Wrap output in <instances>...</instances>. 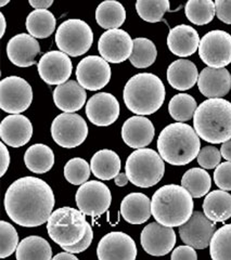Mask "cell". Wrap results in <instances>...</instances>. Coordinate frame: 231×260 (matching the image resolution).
<instances>
[{
    "label": "cell",
    "instance_id": "8",
    "mask_svg": "<svg viewBox=\"0 0 231 260\" xmlns=\"http://www.w3.org/2000/svg\"><path fill=\"white\" fill-rule=\"evenodd\" d=\"M93 43V30L82 20H67L56 29L55 44L57 48L74 58L85 54L92 48Z\"/></svg>",
    "mask_w": 231,
    "mask_h": 260
},
{
    "label": "cell",
    "instance_id": "43",
    "mask_svg": "<svg viewBox=\"0 0 231 260\" xmlns=\"http://www.w3.org/2000/svg\"><path fill=\"white\" fill-rule=\"evenodd\" d=\"M214 181L219 189L231 191V161L219 164L214 172Z\"/></svg>",
    "mask_w": 231,
    "mask_h": 260
},
{
    "label": "cell",
    "instance_id": "16",
    "mask_svg": "<svg viewBox=\"0 0 231 260\" xmlns=\"http://www.w3.org/2000/svg\"><path fill=\"white\" fill-rule=\"evenodd\" d=\"M73 64L70 55L63 51H49L38 62V73L46 84L59 86L72 75Z\"/></svg>",
    "mask_w": 231,
    "mask_h": 260
},
{
    "label": "cell",
    "instance_id": "30",
    "mask_svg": "<svg viewBox=\"0 0 231 260\" xmlns=\"http://www.w3.org/2000/svg\"><path fill=\"white\" fill-rule=\"evenodd\" d=\"M24 162L34 174H46L54 165V154L46 144H34L24 154Z\"/></svg>",
    "mask_w": 231,
    "mask_h": 260
},
{
    "label": "cell",
    "instance_id": "42",
    "mask_svg": "<svg viewBox=\"0 0 231 260\" xmlns=\"http://www.w3.org/2000/svg\"><path fill=\"white\" fill-rule=\"evenodd\" d=\"M220 151L215 146L208 145L204 146L197 154V162L204 169H214L220 164L221 159Z\"/></svg>",
    "mask_w": 231,
    "mask_h": 260
},
{
    "label": "cell",
    "instance_id": "31",
    "mask_svg": "<svg viewBox=\"0 0 231 260\" xmlns=\"http://www.w3.org/2000/svg\"><path fill=\"white\" fill-rule=\"evenodd\" d=\"M126 20L124 6L117 0H105L98 6L96 21L104 29H115L122 26Z\"/></svg>",
    "mask_w": 231,
    "mask_h": 260
},
{
    "label": "cell",
    "instance_id": "37",
    "mask_svg": "<svg viewBox=\"0 0 231 260\" xmlns=\"http://www.w3.org/2000/svg\"><path fill=\"white\" fill-rule=\"evenodd\" d=\"M197 109L194 98L187 93L174 95L168 103V112L171 118L177 121L190 120Z\"/></svg>",
    "mask_w": 231,
    "mask_h": 260
},
{
    "label": "cell",
    "instance_id": "4",
    "mask_svg": "<svg viewBox=\"0 0 231 260\" xmlns=\"http://www.w3.org/2000/svg\"><path fill=\"white\" fill-rule=\"evenodd\" d=\"M152 216L166 226H180L193 214V200L183 185L167 184L156 191L151 200Z\"/></svg>",
    "mask_w": 231,
    "mask_h": 260
},
{
    "label": "cell",
    "instance_id": "29",
    "mask_svg": "<svg viewBox=\"0 0 231 260\" xmlns=\"http://www.w3.org/2000/svg\"><path fill=\"white\" fill-rule=\"evenodd\" d=\"M93 174L101 180H111L120 174L121 158L112 150L98 151L90 161Z\"/></svg>",
    "mask_w": 231,
    "mask_h": 260
},
{
    "label": "cell",
    "instance_id": "34",
    "mask_svg": "<svg viewBox=\"0 0 231 260\" xmlns=\"http://www.w3.org/2000/svg\"><path fill=\"white\" fill-rule=\"evenodd\" d=\"M181 185L192 195V198L200 199L211 190L212 179L204 169L191 168L187 170L181 178Z\"/></svg>",
    "mask_w": 231,
    "mask_h": 260
},
{
    "label": "cell",
    "instance_id": "53",
    "mask_svg": "<svg viewBox=\"0 0 231 260\" xmlns=\"http://www.w3.org/2000/svg\"><path fill=\"white\" fill-rule=\"evenodd\" d=\"M10 3V0H0V7H5Z\"/></svg>",
    "mask_w": 231,
    "mask_h": 260
},
{
    "label": "cell",
    "instance_id": "49",
    "mask_svg": "<svg viewBox=\"0 0 231 260\" xmlns=\"http://www.w3.org/2000/svg\"><path fill=\"white\" fill-rule=\"evenodd\" d=\"M220 153H221V156L226 160L231 161V139L222 143L220 148Z\"/></svg>",
    "mask_w": 231,
    "mask_h": 260
},
{
    "label": "cell",
    "instance_id": "19",
    "mask_svg": "<svg viewBox=\"0 0 231 260\" xmlns=\"http://www.w3.org/2000/svg\"><path fill=\"white\" fill-rule=\"evenodd\" d=\"M86 115L89 121L99 127L110 126L120 116V103L117 98L109 92L93 95L86 104Z\"/></svg>",
    "mask_w": 231,
    "mask_h": 260
},
{
    "label": "cell",
    "instance_id": "20",
    "mask_svg": "<svg viewBox=\"0 0 231 260\" xmlns=\"http://www.w3.org/2000/svg\"><path fill=\"white\" fill-rule=\"evenodd\" d=\"M33 136L31 120L21 114H11L0 124V138L11 148H21L30 142Z\"/></svg>",
    "mask_w": 231,
    "mask_h": 260
},
{
    "label": "cell",
    "instance_id": "18",
    "mask_svg": "<svg viewBox=\"0 0 231 260\" xmlns=\"http://www.w3.org/2000/svg\"><path fill=\"white\" fill-rule=\"evenodd\" d=\"M141 246L146 253L152 256H165L172 250L176 244V233L171 226L160 222H151L141 232Z\"/></svg>",
    "mask_w": 231,
    "mask_h": 260
},
{
    "label": "cell",
    "instance_id": "10",
    "mask_svg": "<svg viewBox=\"0 0 231 260\" xmlns=\"http://www.w3.org/2000/svg\"><path fill=\"white\" fill-rule=\"evenodd\" d=\"M33 101V90L27 81L19 76H9L0 81V108L6 113L25 112Z\"/></svg>",
    "mask_w": 231,
    "mask_h": 260
},
{
    "label": "cell",
    "instance_id": "17",
    "mask_svg": "<svg viewBox=\"0 0 231 260\" xmlns=\"http://www.w3.org/2000/svg\"><path fill=\"white\" fill-rule=\"evenodd\" d=\"M97 256L100 260H135L137 247L135 241L124 232L105 234L98 244Z\"/></svg>",
    "mask_w": 231,
    "mask_h": 260
},
{
    "label": "cell",
    "instance_id": "35",
    "mask_svg": "<svg viewBox=\"0 0 231 260\" xmlns=\"http://www.w3.org/2000/svg\"><path fill=\"white\" fill-rule=\"evenodd\" d=\"M185 12L187 19L195 25H206L216 14L215 3L213 0H188Z\"/></svg>",
    "mask_w": 231,
    "mask_h": 260
},
{
    "label": "cell",
    "instance_id": "12",
    "mask_svg": "<svg viewBox=\"0 0 231 260\" xmlns=\"http://www.w3.org/2000/svg\"><path fill=\"white\" fill-rule=\"evenodd\" d=\"M76 205L86 216L98 217L110 208L112 194L108 185L100 181H87L80 185L75 195Z\"/></svg>",
    "mask_w": 231,
    "mask_h": 260
},
{
    "label": "cell",
    "instance_id": "13",
    "mask_svg": "<svg viewBox=\"0 0 231 260\" xmlns=\"http://www.w3.org/2000/svg\"><path fill=\"white\" fill-rule=\"evenodd\" d=\"M76 78L79 85L87 90H100L109 84L111 68L102 56L89 55L82 59L76 68Z\"/></svg>",
    "mask_w": 231,
    "mask_h": 260
},
{
    "label": "cell",
    "instance_id": "24",
    "mask_svg": "<svg viewBox=\"0 0 231 260\" xmlns=\"http://www.w3.org/2000/svg\"><path fill=\"white\" fill-rule=\"evenodd\" d=\"M200 36L192 27L181 24L169 30L167 46L170 52L177 56H190L196 52L200 46Z\"/></svg>",
    "mask_w": 231,
    "mask_h": 260
},
{
    "label": "cell",
    "instance_id": "28",
    "mask_svg": "<svg viewBox=\"0 0 231 260\" xmlns=\"http://www.w3.org/2000/svg\"><path fill=\"white\" fill-rule=\"evenodd\" d=\"M203 211L213 222H224L231 217V194L225 190L212 191L205 197Z\"/></svg>",
    "mask_w": 231,
    "mask_h": 260
},
{
    "label": "cell",
    "instance_id": "46",
    "mask_svg": "<svg viewBox=\"0 0 231 260\" xmlns=\"http://www.w3.org/2000/svg\"><path fill=\"white\" fill-rule=\"evenodd\" d=\"M170 258L172 260H179V259H188V260H196L197 255L195 248L190 246V245H186L185 246H179L172 250Z\"/></svg>",
    "mask_w": 231,
    "mask_h": 260
},
{
    "label": "cell",
    "instance_id": "14",
    "mask_svg": "<svg viewBox=\"0 0 231 260\" xmlns=\"http://www.w3.org/2000/svg\"><path fill=\"white\" fill-rule=\"evenodd\" d=\"M134 49V40L127 31L115 28L108 29L101 35L98 50L104 60L110 63H122L130 58Z\"/></svg>",
    "mask_w": 231,
    "mask_h": 260
},
{
    "label": "cell",
    "instance_id": "25",
    "mask_svg": "<svg viewBox=\"0 0 231 260\" xmlns=\"http://www.w3.org/2000/svg\"><path fill=\"white\" fill-rule=\"evenodd\" d=\"M85 88L78 81L68 80L57 86L53 91V101L55 107L65 112L74 113L79 111L86 103Z\"/></svg>",
    "mask_w": 231,
    "mask_h": 260
},
{
    "label": "cell",
    "instance_id": "27",
    "mask_svg": "<svg viewBox=\"0 0 231 260\" xmlns=\"http://www.w3.org/2000/svg\"><path fill=\"white\" fill-rule=\"evenodd\" d=\"M197 79L199 72L195 64L189 60H176L167 69L168 84L176 90H189L196 84Z\"/></svg>",
    "mask_w": 231,
    "mask_h": 260
},
{
    "label": "cell",
    "instance_id": "22",
    "mask_svg": "<svg viewBox=\"0 0 231 260\" xmlns=\"http://www.w3.org/2000/svg\"><path fill=\"white\" fill-rule=\"evenodd\" d=\"M154 126L143 115L128 118L122 127V138L129 148L142 149L149 145L154 138Z\"/></svg>",
    "mask_w": 231,
    "mask_h": 260
},
{
    "label": "cell",
    "instance_id": "39",
    "mask_svg": "<svg viewBox=\"0 0 231 260\" xmlns=\"http://www.w3.org/2000/svg\"><path fill=\"white\" fill-rule=\"evenodd\" d=\"M169 0H137L136 10L143 21L158 23L169 11Z\"/></svg>",
    "mask_w": 231,
    "mask_h": 260
},
{
    "label": "cell",
    "instance_id": "15",
    "mask_svg": "<svg viewBox=\"0 0 231 260\" xmlns=\"http://www.w3.org/2000/svg\"><path fill=\"white\" fill-rule=\"evenodd\" d=\"M214 233H215V222H213L201 211H193L189 220L179 226L180 239L187 245H190L195 249L208 247Z\"/></svg>",
    "mask_w": 231,
    "mask_h": 260
},
{
    "label": "cell",
    "instance_id": "21",
    "mask_svg": "<svg viewBox=\"0 0 231 260\" xmlns=\"http://www.w3.org/2000/svg\"><path fill=\"white\" fill-rule=\"evenodd\" d=\"M39 52L40 47L36 38L24 32L12 37L7 45L8 58L19 68H30L34 65Z\"/></svg>",
    "mask_w": 231,
    "mask_h": 260
},
{
    "label": "cell",
    "instance_id": "41",
    "mask_svg": "<svg viewBox=\"0 0 231 260\" xmlns=\"http://www.w3.org/2000/svg\"><path fill=\"white\" fill-rule=\"evenodd\" d=\"M0 258L11 256L19 246V235L15 228L5 220L0 221Z\"/></svg>",
    "mask_w": 231,
    "mask_h": 260
},
{
    "label": "cell",
    "instance_id": "47",
    "mask_svg": "<svg viewBox=\"0 0 231 260\" xmlns=\"http://www.w3.org/2000/svg\"><path fill=\"white\" fill-rule=\"evenodd\" d=\"M0 151H2V172H0V176L3 177L7 173L8 168H9L10 154H9V150L7 149L5 142L0 143Z\"/></svg>",
    "mask_w": 231,
    "mask_h": 260
},
{
    "label": "cell",
    "instance_id": "23",
    "mask_svg": "<svg viewBox=\"0 0 231 260\" xmlns=\"http://www.w3.org/2000/svg\"><path fill=\"white\" fill-rule=\"evenodd\" d=\"M197 87L200 92L211 98H222L231 89V75L225 68H205L199 75Z\"/></svg>",
    "mask_w": 231,
    "mask_h": 260
},
{
    "label": "cell",
    "instance_id": "52",
    "mask_svg": "<svg viewBox=\"0 0 231 260\" xmlns=\"http://www.w3.org/2000/svg\"><path fill=\"white\" fill-rule=\"evenodd\" d=\"M0 18H2V34H0V37H4L5 35V31H6V27H7V24H6V19H5V15L4 13L0 14Z\"/></svg>",
    "mask_w": 231,
    "mask_h": 260
},
{
    "label": "cell",
    "instance_id": "50",
    "mask_svg": "<svg viewBox=\"0 0 231 260\" xmlns=\"http://www.w3.org/2000/svg\"><path fill=\"white\" fill-rule=\"evenodd\" d=\"M114 182L118 186H125L129 182L127 174L126 173H120L117 177L114 178Z\"/></svg>",
    "mask_w": 231,
    "mask_h": 260
},
{
    "label": "cell",
    "instance_id": "38",
    "mask_svg": "<svg viewBox=\"0 0 231 260\" xmlns=\"http://www.w3.org/2000/svg\"><path fill=\"white\" fill-rule=\"evenodd\" d=\"M210 254L214 260H231V223L222 225L214 233Z\"/></svg>",
    "mask_w": 231,
    "mask_h": 260
},
{
    "label": "cell",
    "instance_id": "7",
    "mask_svg": "<svg viewBox=\"0 0 231 260\" xmlns=\"http://www.w3.org/2000/svg\"><path fill=\"white\" fill-rule=\"evenodd\" d=\"M126 174L129 181L139 188H151L164 176V159L152 149H137L126 160Z\"/></svg>",
    "mask_w": 231,
    "mask_h": 260
},
{
    "label": "cell",
    "instance_id": "32",
    "mask_svg": "<svg viewBox=\"0 0 231 260\" xmlns=\"http://www.w3.org/2000/svg\"><path fill=\"white\" fill-rule=\"evenodd\" d=\"M15 257L18 260H50L52 258V249L50 244L44 238L32 235L19 243V246L15 250Z\"/></svg>",
    "mask_w": 231,
    "mask_h": 260
},
{
    "label": "cell",
    "instance_id": "45",
    "mask_svg": "<svg viewBox=\"0 0 231 260\" xmlns=\"http://www.w3.org/2000/svg\"><path fill=\"white\" fill-rule=\"evenodd\" d=\"M217 18L231 25V0H215Z\"/></svg>",
    "mask_w": 231,
    "mask_h": 260
},
{
    "label": "cell",
    "instance_id": "36",
    "mask_svg": "<svg viewBox=\"0 0 231 260\" xmlns=\"http://www.w3.org/2000/svg\"><path fill=\"white\" fill-rule=\"evenodd\" d=\"M158 56V50L152 40L148 38H135L134 49L129 61L137 69H147L151 67Z\"/></svg>",
    "mask_w": 231,
    "mask_h": 260
},
{
    "label": "cell",
    "instance_id": "44",
    "mask_svg": "<svg viewBox=\"0 0 231 260\" xmlns=\"http://www.w3.org/2000/svg\"><path fill=\"white\" fill-rule=\"evenodd\" d=\"M93 239H94V232H93L92 226H90V224H89L87 228L85 237L82 238L78 243L74 244V245H72V246L63 247V250L70 251V253H73V254L82 253V251H85L90 246V244H92V242H93Z\"/></svg>",
    "mask_w": 231,
    "mask_h": 260
},
{
    "label": "cell",
    "instance_id": "26",
    "mask_svg": "<svg viewBox=\"0 0 231 260\" xmlns=\"http://www.w3.org/2000/svg\"><path fill=\"white\" fill-rule=\"evenodd\" d=\"M121 214L130 224H142L152 215L151 200L143 193H130L122 201Z\"/></svg>",
    "mask_w": 231,
    "mask_h": 260
},
{
    "label": "cell",
    "instance_id": "33",
    "mask_svg": "<svg viewBox=\"0 0 231 260\" xmlns=\"http://www.w3.org/2000/svg\"><path fill=\"white\" fill-rule=\"evenodd\" d=\"M30 35L35 38H48L55 29L56 20L52 12L47 9H35L32 11L25 22Z\"/></svg>",
    "mask_w": 231,
    "mask_h": 260
},
{
    "label": "cell",
    "instance_id": "51",
    "mask_svg": "<svg viewBox=\"0 0 231 260\" xmlns=\"http://www.w3.org/2000/svg\"><path fill=\"white\" fill-rule=\"evenodd\" d=\"M53 259H55V260H57V259H73V260H77V257L74 255L73 253H70V251L64 250L63 253H60V254L55 255L53 257Z\"/></svg>",
    "mask_w": 231,
    "mask_h": 260
},
{
    "label": "cell",
    "instance_id": "11",
    "mask_svg": "<svg viewBox=\"0 0 231 260\" xmlns=\"http://www.w3.org/2000/svg\"><path fill=\"white\" fill-rule=\"evenodd\" d=\"M199 55L210 68L221 69L231 63V35L225 30H212L200 42Z\"/></svg>",
    "mask_w": 231,
    "mask_h": 260
},
{
    "label": "cell",
    "instance_id": "9",
    "mask_svg": "<svg viewBox=\"0 0 231 260\" xmlns=\"http://www.w3.org/2000/svg\"><path fill=\"white\" fill-rule=\"evenodd\" d=\"M51 136L57 145L64 149H74L87 139L88 126L78 114L64 112L53 119Z\"/></svg>",
    "mask_w": 231,
    "mask_h": 260
},
{
    "label": "cell",
    "instance_id": "40",
    "mask_svg": "<svg viewBox=\"0 0 231 260\" xmlns=\"http://www.w3.org/2000/svg\"><path fill=\"white\" fill-rule=\"evenodd\" d=\"M92 167L88 162L80 157L70 159L64 166V177L68 182L74 185H81L90 177Z\"/></svg>",
    "mask_w": 231,
    "mask_h": 260
},
{
    "label": "cell",
    "instance_id": "1",
    "mask_svg": "<svg viewBox=\"0 0 231 260\" xmlns=\"http://www.w3.org/2000/svg\"><path fill=\"white\" fill-rule=\"evenodd\" d=\"M54 194L47 182L35 177L15 180L5 195V209L13 222L35 228L48 221L54 207Z\"/></svg>",
    "mask_w": 231,
    "mask_h": 260
},
{
    "label": "cell",
    "instance_id": "3",
    "mask_svg": "<svg viewBox=\"0 0 231 260\" xmlns=\"http://www.w3.org/2000/svg\"><path fill=\"white\" fill-rule=\"evenodd\" d=\"M196 134L206 142L218 144L231 139V103L211 98L197 107L193 116Z\"/></svg>",
    "mask_w": 231,
    "mask_h": 260
},
{
    "label": "cell",
    "instance_id": "2",
    "mask_svg": "<svg viewBox=\"0 0 231 260\" xmlns=\"http://www.w3.org/2000/svg\"><path fill=\"white\" fill-rule=\"evenodd\" d=\"M201 141L195 130L183 121L165 127L158 139L162 158L172 166H185L197 157Z\"/></svg>",
    "mask_w": 231,
    "mask_h": 260
},
{
    "label": "cell",
    "instance_id": "48",
    "mask_svg": "<svg viewBox=\"0 0 231 260\" xmlns=\"http://www.w3.org/2000/svg\"><path fill=\"white\" fill-rule=\"evenodd\" d=\"M30 5L35 9H48L51 7L54 0H28Z\"/></svg>",
    "mask_w": 231,
    "mask_h": 260
},
{
    "label": "cell",
    "instance_id": "5",
    "mask_svg": "<svg viewBox=\"0 0 231 260\" xmlns=\"http://www.w3.org/2000/svg\"><path fill=\"white\" fill-rule=\"evenodd\" d=\"M163 81L151 73H140L131 77L124 87L123 98L127 109L136 115H151L165 101Z\"/></svg>",
    "mask_w": 231,
    "mask_h": 260
},
{
    "label": "cell",
    "instance_id": "6",
    "mask_svg": "<svg viewBox=\"0 0 231 260\" xmlns=\"http://www.w3.org/2000/svg\"><path fill=\"white\" fill-rule=\"evenodd\" d=\"M89 223L79 209L62 207L54 210L47 221L50 239L63 247L72 246L85 237Z\"/></svg>",
    "mask_w": 231,
    "mask_h": 260
}]
</instances>
